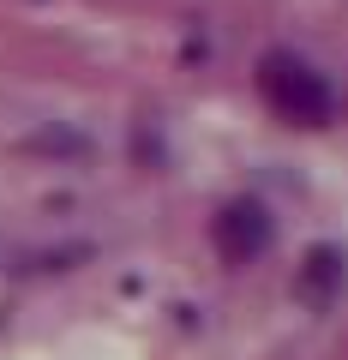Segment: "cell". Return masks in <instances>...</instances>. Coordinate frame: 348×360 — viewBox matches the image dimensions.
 Returning <instances> with one entry per match:
<instances>
[{
    "label": "cell",
    "mask_w": 348,
    "mask_h": 360,
    "mask_svg": "<svg viewBox=\"0 0 348 360\" xmlns=\"http://www.w3.org/2000/svg\"><path fill=\"white\" fill-rule=\"evenodd\" d=\"M258 90H264V103H271L283 120H295V127L330 120V84H324V72H312V66L295 60V54H264Z\"/></svg>",
    "instance_id": "1"
},
{
    "label": "cell",
    "mask_w": 348,
    "mask_h": 360,
    "mask_svg": "<svg viewBox=\"0 0 348 360\" xmlns=\"http://www.w3.org/2000/svg\"><path fill=\"white\" fill-rule=\"evenodd\" d=\"M264 246H271V210L252 205V198H234L217 217V252L228 258V264H246V258H258Z\"/></svg>",
    "instance_id": "2"
},
{
    "label": "cell",
    "mask_w": 348,
    "mask_h": 360,
    "mask_svg": "<svg viewBox=\"0 0 348 360\" xmlns=\"http://www.w3.org/2000/svg\"><path fill=\"white\" fill-rule=\"evenodd\" d=\"M336 283H342V252H336V246H318V252L307 258V270H300V288L324 300Z\"/></svg>",
    "instance_id": "3"
}]
</instances>
